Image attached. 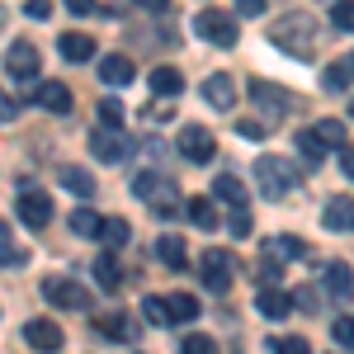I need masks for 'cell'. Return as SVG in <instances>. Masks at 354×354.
Listing matches in <instances>:
<instances>
[{"mask_svg": "<svg viewBox=\"0 0 354 354\" xmlns=\"http://www.w3.org/2000/svg\"><path fill=\"white\" fill-rule=\"evenodd\" d=\"M43 298L53 302V307H66V312H90V288L85 283H76V279H43Z\"/></svg>", "mask_w": 354, "mask_h": 354, "instance_id": "5", "label": "cell"}, {"mask_svg": "<svg viewBox=\"0 0 354 354\" xmlns=\"http://www.w3.org/2000/svg\"><path fill=\"white\" fill-rule=\"evenodd\" d=\"M71 232H76V236H104V218L90 213V208H76V213H71Z\"/></svg>", "mask_w": 354, "mask_h": 354, "instance_id": "27", "label": "cell"}, {"mask_svg": "<svg viewBox=\"0 0 354 354\" xmlns=\"http://www.w3.org/2000/svg\"><path fill=\"white\" fill-rule=\"evenodd\" d=\"M133 194L156 213V218H170V213H175V180H165V175H151V170L133 175Z\"/></svg>", "mask_w": 354, "mask_h": 354, "instance_id": "2", "label": "cell"}, {"mask_svg": "<svg viewBox=\"0 0 354 354\" xmlns=\"http://www.w3.org/2000/svg\"><path fill=\"white\" fill-rule=\"evenodd\" d=\"M38 104L48 113H71V90L62 81H38Z\"/></svg>", "mask_w": 354, "mask_h": 354, "instance_id": "20", "label": "cell"}, {"mask_svg": "<svg viewBox=\"0 0 354 354\" xmlns=\"http://www.w3.org/2000/svg\"><path fill=\"white\" fill-rule=\"evenodd\" d=\"M194 33L208 48H236V15L232 10H198L194 15Z\"/></svg>", "mask_w": 354, "mask_h": 354, "instance_id": "3", "label": "cell"}, {"mask_svg": "<svg viewBox=\"0 0 354 354\" xmlns=\"http://www.w3.org/2000/svg\"><path fill=\"white\" fill-rule=\"evenodd\" d=\"M270 38L279 43V48H288V53L307 57V43H312V19H307V15H288L283 24H274Z\"/></svg>", "mask_w": 354, "mask_h": 354, "instance_id": "7", "label": "cell"}, {"mask_svg": "<svg viewBox=\"0 0 354 354\" xmlns=\"http://www.w3.org/2000/svg\"><path fill=\"white\" fill-rule=\"evenodd\" d=\"M142 317H147L151 326H170V322H175V317H170V302H165V298H147V302H142Z\"/></svg>", "mask_w": 354, "mask_h": 354, "instance_id": "34", "label": "cell"}, {"mask_svg": "<svg viewBox=\"0 0 354 354\" xmlns=\"http://www.w3.org/2000/svg\"><path fill=\"white\" fill-rule=\"evenodd\" d=\"M227 227H232V236H250V227H255V218H250V208H232V218H227Z\"/></svg>", "mask_w": 354, "mask_h": 354, "instance_id": "38", "label": "cell"}, {"mask_svg": "<svg viewBox=\"0 0 354 354\" xmlns=\"http://www.w3.org/2000/svg\"><path fill=\"white\" fill-rule=\"evenodd\" d=\"M213 194H218V198H227L232 208H245V185L236 180V175H218V185H213Z\"/></svg>", "mask_w": 354, "mask_h": 354, "instance_id": "28", "label": "cell"}, {"mask_svg": "<svg viewBox=\"0 0 354 354\" xmlns=\"http://www.w3.org/2000/svg\"><path fill=\"white\" fill-rule=\"evenodd\" d=\"M312 133L322 137V147H335V151H345V147H350V142H345V123H340V118H322Z\"/></svg>", "mask_w": 354, "mask_h": 354, "instance_id": "26", "label": "cell"}, {"mask_svg": "<svg viewBox=\"0 0 354 354\" xmlns=\"http://www.w3.org/2000/svg\"><path fill=\"white\" fill-rule=\"evenodd\" d=\"M198 279H203L208 293H227L232 279H236V260H232V250H203V255H198Z\"/></svg>", "mask_w": 354, "mask_h": 354, "instance_id": "4", "label": "cell"}, {"mask_svg": "<svg viewBox=\"0 0 354 354\" xmlns=\"http://www.w3.org/2000/svg\"><path fill=\"white\" fill-rule=\"evenodd\" d=\"M57 53L66 57V62H90V57H95V38L71 28V33H62V38H57Z\"/></svg>", "mask_w": 354, "mask_h": 354, "instance_id": "18", "label": "cell"}, {"mask_svg": "<svg viewBox=\"0 0 354 354\" xmlns=\"http://www.w3.org/2000/svg\"><path fill=\"white\" fill-rule=\"evenodd\" d=\"M100 118H104V128H123V104L118 100H100Z\"/></svg>", "mask_w": 354, "mask_h": 354, "instance_id": "40", "label": "cell"}, {"mask_svg": "<svg viewBox=\"0 0 354 354\" xmlns=\"http://www.w3.org/2000/svg\"><path fill=\"white\" fill-rule=\"evenodd\" d=\"M322 279H326V288H330L340 302L354 298V274H350V265H345V260H330V265H322Z\"/></svg>", "mask_w": 354, "mask_h": 354, "instance_id": "16", "label": "cell"}, {"mask_svg": "<svg viewBox=\"0 0 354 354\" xmlns=\"http://www.w3.org/2000/svg\"><path fill=\"white\" fill-rule=\"evenodd\" d=\"M265 255L270 260H293V255H302V241L298 236H270L265 241Z\"/></svg>", "mask_w": 354, "mask_h": 354, "instance_id": "32", "label": "cell"}, {"mask_svg": "<svg viewBox=\"0 0 354 354\" xmlns=\"http://www.w3.org/2000/svg\"><path fill=\"white\" fill-rule=\"evenodd\" d=\"M156 255H161L170 270H180L185 265V236H175V232H165L161 241H156Z\"/></svg>", "mask_w": 354, "mask_h": 354, "instance_id": "25", "label": "cell"}, {"mask_svg": "<svg viewBox=\"0 0 354 354\" xmlns=\"http://www.w3.org/2000/svg\"><path fill=\"white\" fill-rule=\"evenodd\" d=\"M255 307H260V317H270V322H283L298 302H293V293L288 288H260L255 293Z\"/></svg>", "mask_w": 354, "mask_h": 354, "instance_id": "14", "label": "cell"}, {"mask_svg": "<svg viewBox=\"0 0 354 354\" xmlns=\"http://www.w3.org/2000/svg\"><path fill=\"white\" fill-rule=\"evenodd\" d=\"M100 81L104 85H133V57L109 53L104 62H100Z\"/></svg>", "mask_w": 354, "mask_h": 354, "instance_id": "19", "label": "cell"}, {"mask_svg": "<svg viewBox=\"0 0 354 354\" xmlns=\"http://www.w3.org/2000/svg\"><path fill=\"white\" fill-rule=\"evenodd\" d=\"M322 227L326 232H354V198L350 194H330L322 208Z\"/></svg>", "mask_w": 354, "mask_h": 354, "instance_id": "12", "label": "cell"}, {"mask_svg": "<svg viewBox=\"0 0 354 354\" xmlns=\"http://www.w3.org/2000/svg\"><path fill=\"white\" fill-rule=\"evenodd\" d=\"M189 222L198 232H213L218 227V208H213V198H189Z\"/></svg>", "mask_w": 354, "mask_h": 354, "instance_id": "24", "label": "cell"}, {"mask_svg": "<svg viewBox=\"0 0 354 354\" xmlns=\"http://www.w3.org/2000/svg\"><path fill=\"white\" fill-rule=\"evenodd\" d=\"M330 330H335V340H340V345H354V317H340Z\"/></svg>", "mask_w": 354, "mask_h": 354, "instance_id": "44", "label": "cell"}, {"mask_svg": "<svg viewBox=\"0 0 354 354\" xmlns=\"http://www.w3.org/2000/svg\"><path fill=\"white\" fill-rule=\"evenodd\" d=\"M100 241L109 245V250H123V245L133 241V232H128V222H123V218H104V236H100Z\"/></svg>", "mask_w": 354, "mask_h": 354, "instance_id": "31", "label": "cell"}, {"mask_svg": "<svg viewBox=\"0 0 354 354\" xmlns=\"http://www.w3.org/2000/svg\"><path fill=\"white\" fill-rule=\"evenodd\" d=\"M95 330H100V335H113V340H123V345H133V322H128L123 312L100 317V322H95Z\"/></svg>", "mask_w": 354, "mask_h": 354, "instance_id": "22", "label": "cell"}, {"mask_svg": "<svg viewBox=\"0 0 354 354\" xmlns=\"http://www.w3.org/2000/svg\"><path fill=\"white\" fill-rule=\"evenodd\" d=\"M180 354H218V345H213L208 335H185V340H180Z\"/></svg>", "mask_w": 354, "mask_h": 354, "instance_id": "39", "label": "cell"}, {"mask_svg": "<svg viewBox=\"0 0 354 354\" xmlns=\"http://www.w3.org/2000/svg\"><path fill=\"white\" fill-rule=\"evenodd\" d=\"M350 76H354V66H350V57H345V62H330L326 71H322V85H326L330 95H340V90H350Z\"/></svg>", "mask_w": 354, "mask_h": 354, "instance_id": "23", "label": "cell"}, {"mask_svg": "<svg viewBox=\"0 0 354 354\" xmlns=\"http://www.w3.org/2000/svg\"><path fill=\"white\" fill-rule=\"evenodd\" d=\"M0 260H5V270H19L28 260V250L15 241V232H0Z\"/></svg>", "mask_w": 354, "mask_h": 354, "instance_id": "30", "label": "cell"}, {"mask_svg": "<svg viewBox=\"0 0 354 354\" xmlns=\"http://www.w3.org/2000/svg\"><path fill=\"white\" fill-rule=\"evenodd\" d=\"M147 85H151V95H161V100H175V95L185 90V76H180L175 66H156Z\"/></svg>", "mask_w": 354, "mask_h": 354, "instance_id": "21", "label": "cell"}, {"mask_svg": "<svg viewBox=\"0 0 354 354\" xmlns=\"http://www.w3.org/2000/svg\"><path fill=\"white\" fill-rule=\"evenodd\" d=\"M270 345H274V354H312V350H307V340H302V335H274Z\"/></svg>", "mask_w": 354, "mask_h": 354, "instance_id": "37", "label": "cell"}, {"mask_svg": "<svg viewBox=\"0 0 354 354\" xmlns=\"http://www.w3.org/2000/svg\"><path fill=\"white\" fill-rule=\"evenodd\" d=\"M298 151H302V161H307V165H317L322 156H326V147H322V137H317V133H302L298 137Z\"/></svg>", "mask_w": 354, "mask_h": 354, "instance_id": "35", "label": "cell"}, {"mask_svg": "<svg viewBox=\"0 0 354 354\" xmlns=\"http://www.w3.org/2000/svg\"><path fill=\"white\" fill-rule=\"evenodd\" d=\"M90 151H95V161H104V165H118L123 156H128V137L118 133V128H95L90 133Z\"/></svg>", "mask_w": 354, "mask_h": 354, "instance_id": "10", "label": "cell"}, {"mask_svg": "<svg viewBox=\"0 0 354 354\" xmlns=\"http://www.w3.org/2000/svg\"><path fill=\"white\" fill-rule=\"evenodd\" d=\"M15 213H19V222H28V227H48V222H53V198L43 189H24V194H15Z\"/></svg>", "mask_w": 354, "mask_h": 354, "instance_id": "11", "label": "cell"}, {"mask_svg": "<svg viewBox=\"0 0 354 354\" xmlns=\"http://www.w3.org/2000/svg\"><path fill=\"white\" fill-rule=\"evenodd\" d=\"M5 76H10V81H33V76H38V48L24 43V38L10 43V48H5Z\"/></svg>", "mask_w": 354, "mask_h": 354, "instance_id": "8", "label": "cell"}, {"mask_svg": "<svg viewBox=\"0 0 354 354\" xmlns=\"http://www.w3.org/2000/svg\"><path fill=\"white\" fill-rule=\"evenodd\" d=\"M350 66H354V53H350Z\"/></svg>", "mask_w": 354, "mask_h": 354, "instance_id": "51", "label": "cell"}, {"mask_svg": "<svg viewBox=\"0 0 354 354\" xmlns=\"http://www.w3.org/2000/svg\"><path fill=\"white\" fill-rule=\"evenodd\" d=\"M165 302H170V317H175L180 326L198 317V298H194V293H170V298H165Z\"/></svg>", "mask_w": 354, "mask_h": 354, "instance_id": "29", "label": "cell"}, {"mask_svg": "<svg viewBox=\"0 0 354 354\" xmlns=\"http://www.w3.org/2000/svg\"><path fill=\"white\" fill-rule=\"evenodd\" d=\"M213 151H218V142H213V133L203 128V123H185L180 128V156L194 165H203V161H213Z\"/></svg>", "mask_w": 354, "mask_h": 354, "instance_id": "6", "label": "cell"}, {"mask_svg": "<svg viewBox=\"0 0 354 354\" xmlns=\"http://www.w3.org/2000/svg\"><path fill=\"white\" fill-rule=\"evenodd\" d=\"M24 15H28V19H48V15H53V5H48V0H28Z\"/></svg>", "mask_w": 354, "mask_h": 354, "instance_id": "45", "label": "cell"}, {"mask_svg": "<svg viewBox=\"0 0 354 354\" xmlns=\"http://www.w3.org/2000/svg\"><path fill=\"white\" fill-rule=\"evenodd\" d=\"M293 302H298V307H307V312H312V302H317V288H298V293H293Z\"/></svg>", "mask_w": 354, "mask_h": 354, "instance_id": "46", "label": "cell"}, {"mask_svg": "<svg viewBox=\"0 0 354 354\" xmlns=\"http://www.w3.org/2000/svg\"><path fill=\"white\" fill-rule=\"evenodd\" d=\"M330 24L354 33V0H340V5H330Z\"/></svg>", "mask_w": 354, "mask_h": 354, "instance_id": "36", "label": "cell"}, {"mask_svg": "<svg viewBox=\"0 0 354 354\" xmlns=\"http://www.w3.org/2000/svg\"><path fill=\"white\" fill-rule=\"evenodd\" d=\"M350 118H354V100H350Z\"/></svg>", "mask_w": 354, "mask_h": 354, "instance_id": "50", "label": "cell"}, {"mask_svg": "<svg viewBox=\"0 0 354 354\" xmlns=\"http://www.w3.org/2000/svg\"><path fill=\"white\" fill-rule=\"evenodd\" d=\"M265 5H270V0H236V10H232V15H236V19H260V15H265Z\"/></svg>", "mask_w": 354, "mask_h": 354, "instance_id": "41", "label": "cell"}, {"mask_svg": "<svg viewBox=\"0 0 354 354\" xmlns=\"http://www.w3.org/2000/svg\"><path fill=\"white\" fill-rule=\"evenodd\" d=\"M245 90H250V100H255V104H265L270 113H288V109H293V95H288V90H279V85H270V81H250Z\"/></svg>", "mask_w": 354, "mask_h": 354, "instance_id": "15", "label": "cell"}, {"mask_svg": "<svg viewBox=\"0 0 354 354\" xmlns=\"http://www.w3.org/2000/svg\"><path fill=\"white\" fill-rule=\"evenodd\" d=\"M24 345H33L38 354H57L62 345H66V335H62V326H57V322L33 317V322H24Z\"/></svg>", "mask_w": 354, "mask_h": 354, "instance_id": "9", "label": "cell"}, {"mask_svg": "<svg viewBox=\"0 0 354 354\" xmlns=\"http://www.w3.org/2000/svg\"><path fill=\"white\" fill-rule=\"evenodd\" d=\"M236 133L250 137V142H260V137L270 133V128H265V123H255V118H236Z\"/></svg>", "mask_w": 354, "mask_h": 354, "instance_id": "42", "label": "cell"}, {"mask_svg": "<svg viewBox=\"0 0 354 354\" xmlns=\"http://www.w3.org/2000/svg\"><path fill=\"white\" fill-rule=\"evenodd\" d=\"M66 10H71V15H81V19H85V15H95V5H90V0H66Z\"/></svg>", "mask_w": 354, "mask_h": 354, "instance_id": "48", "label": "cell"}, {"mask_svg": "<svg viewBox=\"0 0 354 354\" xmlns=\"http://www.w3.org/2000/svg\"><path fill=\"white\" fill-rule=\"evenodd\" d=\"M203 104H213V109H232V104H236V81H232L227 71H213V76L203 81Z\"/></svg>", "mask_w": 354, "mask_h": 354, "instance_id": "13", "label": "cell"}, {"mask_svg": "<svg viewBox=\"0 0 354 354\" xmlns=\"http://www.w3.org/2000/svg\"><path fill=\"white\" fill-rule=\"evenodd\" d=\"M95 279H100V288H118V283H123V274H118V260H113V255H100V260H95Z\"/></svg>", "mask_w": 354, "mask_h": 354, "instance_id": "33", "label": "cell"}, {"mask_svg": "<svg viewBox=\"0 0 354 354\" xmlns=\"http://www.w3.org/2000/svg\"><path fill=\"white\" fill-rule=\"evenodd\" d=\"M255 270H260V279H265V288H279V283H274V279H279V260H270V255H265V260H260V265H255Z\"/></svg>", "mask_w": 354, "mask_h": 354, "instance_id": "43", "label": "cell"}, {"mask_svg": "<svg viewBox=\"0 0 354 354\" xmlns=\"http://www.w3.org/2000/svg\"><path fill=\"white\" fill-rule=\"evenodd\" d=\"M340 170H345V180H354V147L340 151Z\"/></svg>", "mask_w": 354, "mask_h": 354, "instance_id": "47", "label": "cell"}, {"mask_svg": "<svg viewBox=\"0 0 354 354\" xmlns=\"http://www.w3.org/2000/svg\"><path fill=\"white\" fill-rule=\"evenodd\" d=\"M255 180H260V194L265 198H283V194H293L302 185V175L283 156H260L255 161Z\"/></svg>", "mask_w": 354, "mask_h": 354, "instance_id": "1", "label": "cell"}, {"mask_svg": "<svg viewBox=\"0 0 354 354\" xmlns=\"http://www.w3.org/2000/svg\"><path fill=\"white\" fill-rule=\"evenodd\" d=\"M57 185H62L66 194L90 198V194H95V175H90V170H81V165H57Z\"/></svg>", "mask_w": 354, "mask_h": 354, "instance_id": "17", "label": "cell"}, {"mask_svg": "<svg viewBox=\"0 0 354 354\" xmlns=\"http://www.w3.org/2000/svg\"><path fill=\"white\" fill-rule=\"evenodd\" d=\"M0 113H5V123H15V118H19V104H15V95H5V104H0Z\"/></svg>", "mask_w": 354, "mask_h": 354, "instance_id": "49", "label": "cell"}]
</instances>
